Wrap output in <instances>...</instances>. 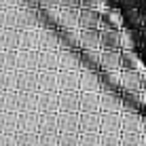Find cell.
Masks as SVG:
<instances>
[{
    "instance_id": "6da1fadb",
    "label": "cell",
    "mask_w": 146,
    "mask_h": 146,
    "mask_svg": "<svg viewBox=\"0 0 146 146\" xmlns=\"http://www.w3.org/2000/svg\"><path fill=\"white\" fill-rule=\"evenodd\" d=\"M87 64L83 62V55L72 51L68 47L57 49V70H72V72H80Z\"/></svg>"
},
{
    "instance_id": "7a4b0ae2",
    "label": "cell",
    "mask_w": 146,
    "mask_h": 146,
    "mask_svg": "<svg viewBox=\"0 0 146 146\" xmlns=\"http://www.w3.org/2000/svg\"><path fill=\"white\" fill-rule=\"evenodd\" d=\"M57 91H80V72L57 70Z\"/></svg>"
},
{
    "instance_id": "3957f363",
    "label": "cell",
    "mask_w": 146,
    "mask_h": 146,
    "mask_svg": "<svg viewBox=\"0 0 146 146\" xmlns=\"http://www.w3.org/2000/svg\"><path fill=\"white\" fill-rule=\"evenodd\" d=\"M59 133H80V112H57Z\"/></svg>"
},
{
    "instance_id": "277c9868",
    "label": "cell",
    "mask_w": 146,
    "mask_h": 146,
    "mask_svg": "<svg viewBox=\"0 0 146 146\" xmlns=\"http://www.w3.org/2000/svg\"><path fill=\"white\" fill-rule=\"evenodd\" d=\"M80 91L102 93V80H100L98 72H93V68H89V66H85L80 70Z\"/></svg>"
},
{
    "instance_id": "5b68a950",
    "label": "cell",
    "mask_w": 146,
    "mask_h": 146,
    "mask_svg": "<svg viewBox=\"0 0 146 146\" xmlns=\"http://www.w3.org/2000/svg\"><path fill=\"white\" fill-rule=\"evenodd\" d=\"M17 91H38V70H17Z\"/></svg>"
},
{
    "instance_id": "8992f818",
    "label": "cell",
    "mask_w": 146,
    "mask_h": 146,
    "mask_svg": "<svg viewBox=\"0 0 146 146\" xmlns=\"http://www.w3.org/2000/svg\"><path fill=\"white\" fill-rule=\"evenodd\" d=\"M59 112H80V91H57Z\"/></svg>"
},
{
    "instance_id": "52a82bcc",
    "label": "cell",
    "mask_w": 146,
    "mask_h": 146,
    "mask_svg": "<svg viewBox=\"0 0 146 146\" xmlns=\"http://www.w3.org/2000/svg\"><path fill=\"white\" fill-rule=\"evenodd\" d=\"M62 47V40L49 30H38L36 34V51H57Z\"/></svg>"
},
{
    "instance_id": "ba28073f",
    "label": "cell",
    "mask_w": 146,
    "mask_h": 146,
    "mask_svg": "<svg viewBox=\"0 0 146 146\" xmlns=\"http://www.w3.org/2000/svg\"><path fill=\"white\" fill-rule=\"evenodd\" d=\"M38 135H59L57 112H40V119H38Z\"/></svg>"
},
{
    "instance_id": "9c48e42d",
    "label": "cell",
    "mask_w": 146,
    "mask_h": 146,
    "mask_svg": "<svg viewBox=\"0 0 146 146\" xmlns=\"http://www.w3.org/2000/svg\"><path fill=\"white\" fill-rule=\"evenodd\" d=\"M38 112H59V93L38 91Z\"/></svg>"
},
{
    "instance_id": "30bf717a",
    "label": "cell",
    "mask_w": 146,
    "mask_h": 146,
    "mask_svg": "<svg viewBox=\"0 0 146 146\" xmlns=\"http://www.w3.org/2000/svg\"><path fill=\"white\" fill-rule=\"evenodd\" d=\"M17 70H38V51L36 49H19Z\"/></svg>"
},
{
    "instance_id": "8fae6325",
    "label": "cell",
    "mask_w": 146,
    "mask_h": 146,
    "mask_svg": "<svg viewBox=\"0 0 146 146\" xmlns=\"http://www.w3.org/2000/svg\"><path fill=\"white\" fill-rule=\"evenodd\" d=\"M38 110H30V112H19L17 119V131H36L38 133Z\"/></svg>"
},
{
    "instance_id": "7c38bea8",
    "label": "cell",
    "mask_w": 146,
    "mask_h": 146,
    "mask_svg": "<svg viewBox=\"0 0 146 146\" xmlns=\"http://www.w3.org/2000/svg\"><path fill=\"white\" fill-rule=\"evenodd\" d=\"M38 110V91H17V112Z\"/></svg>"
},
{
    "instance_id": "4fadbf2b",
    "label": "cell",
    "mask_w": 146,
    "mask_h": 146,
    "mask_svg": "<svg viewBox=\"0 0 146 146\" xmlns=\"http://www.w3.org/2000/svg\"><path fill=\"white\" fill-rule=\"evenodd\" d=\"M38 91H57L55 70H38Z\"/></svg>"
},
{
    "instance_id": "5bb4252c",
    "label": "cell",
    "mask_w": 146,
    "mask_h": 146,
    "mask_svg": "<svg viewBox=\"0 0 146 146\" xmlns=\"http://www.w3.org/2000/svg\"><path fill=\"white\" fill-rule=\"evenodd\" d=\"M80 112H100V93L80 91Z\"/></svg>"
},
{
    "instance_id": "9a60e30c",
    "label": "cell",
    "mask_w": 146,
    "mask_h": 146,
    "mask_svg": "<svg viewBox=\"0 0 146 146\" xmlns=\"http://www.w3.org/2000/svg\"><path fill=\"white\" fill-rule=\"evenodd\" d=\"M100 112H80V131H100Z\"/></svg>"
},
{
    "instance_id": "2e32d148",
    "label": "cell",
    "mask_w": 146,
    "mask_h": 146,
    "mask_svg": "<svg viewBox=\"0 0 146 146\" xmlns=\"http://www.w3.org/2000/svg\"><path fill=\"white\" fill-rule=\"evenodd\" d=\"M17 119H19V112H0V131L17 133Z\"/></svg>"
},
{
    "instance_id": "e0dca14e",
    "label": "cell",
    "mask_w": 146,
    "mask_h": 146,
    "mask_svg": "<svg viewBox=\"0 0 146 146\" xmlns=\"http://www.w3.org/2000/svg\"><path fill=\"white\" fill-rule=\"evenodd\" d=\"M38 70L57 72V51H38Z\"/></svg>"
},
{
    "instance_id": "ac0fdd59",
    "label": "cell",
    "mask_w": 146,
    "mask_h": 146,
    "mask_svg": "<svg viewBox=\"0 0 146 146\" xmlns=\"http://www.w3.org/2000/svg\"><path fill=\"white\" fill-rule=\"evenodd\" d=\"M100 42H102V36H100L95 30H85V32H80V44H83L87 51H93L95 47H100Z\"/></svg>"
},
{
    "instance_id": "d6986e66",
    "label": "cell",
    "mask_w": 146,
    "mask_h": 146,
    "mask_svg": "<svg viewBox=\"0 0 146 146\" xmlns=\"http://www.w3.org/2000/svg\"><path fill=\"white\" fill-rule=\"evenodd\" d=\"M117 108H119V100L114 93H108V91L100 93V110L102 112H117Z\"/></svg>"
},
{
    "instance_id": "ffe728a7",
    "label": "cell",
    "mask_w": 146,
    "mask_h": 146,
    "mask_svg": "<svg viewBox=\"0 0 146 146\" xmlns=\"http://www.w3.org/2000/svg\"><path fill=\"white\" fill-rule=\"evenodd\" d=\"M0 112H17V91H2Z\"/></svg>"
},
{
    "instance_id": "44dd1931",
    "label": "cell",
    "mask_w": 146,
    "mask_h": 146,
    "mask_svg": "<svg viewBox=\"0 0 146 146\" xmlns=\"http://www.w3.org/2000/svg\"><path fill=\"white\" fill-rule=\"evenodd\" d=\"M100 119H102V123H100V131H102V133L117 131L119 119H117V114H114V112H102V114H100Z\"/></svg>"
},
{
    "instance_id": "7402d4cb",
    "label": "cell",
    "mask_w": 146,
    "mask_h": 146,
    "mask_svg": "<svg viewBox=\"0 0 146 146\" xmlns=\"http://www.w3.org/2000/svg\"><path fill=\"white\" fill-rule=\"evenodd\" d=\"M17 47H19V36H15V32L0 34V49L2 51H15Z\"/></svg>"
},
{
    "instance_id": "603a6c76",
    "label": "cell",
    "mask_w": 146,
    "mask_h": 146,
    "mask_svg": "<svg viewBox=\"0 0 146 146\" xmlns=\"http://www.w3.org/2000/svg\"><path fill=\"white\" fill-rule=\"evenodd\" d=\"M78 146H102V135L100 131H80Z\"/></svg>"
},
{
    "instance_id": "cb8c5ba5",
    "label": "cell",
    "mask_w": 146,
    "mask_h": 146,
    "mask_svg": "<svg viewBox=\"0 0 146 146\" xmlns=\"http://www.w3.org/2000/svg\"><path fill=\"white\" fill-rule=\"evenodd\" d=\"M17 146H38L36 131H17Z\"/></svg>"
},
{
    "instance_id": "d4e9b609",
    "label": "cell",
    "mask_w": 146,
    "mask_h": 146,
    "mask_svg": "<svg viewBox=\"0 0 146 146\" xmlns=\"http://www.w3.org/2000/svg\"><path fill=\"white\" fill-rule=\"evenodd\" d=\"M2 70H17V53L2 51Z\"/></svg>"
},
{
    "instance_id": "484cf974",
    "label": "cell",
    "mask_w": 146,
    "mask_h": 146,
    "mask_svg": "<svg viewBox=\"0 0 146 146\" xmlns=\"http://www.w3.org/2000/svg\"><path fill=\"white\" fill-rule=\"evenodd\" d=\"M80 133H59L57 146H78Z\"/></svg>"
},
{
    "instance_id": "4316f807",
    "label": "cell",
    "mask_w": 146,
    "mask_h": 146,
    "mask_svg": "<svg viewBox=\"0 0 146 146\" xmlns=\"http://www.w3.org/2000/svg\"><path fill=\"white\" fill-rule=\"evenodd\" d=\"M83 23H85V28H89V30H95L98 28V17H95L93 13H83Z\"/></svg>"
},
{
    "instance_id": "83f0119b",
    "label": "cell",
    "mask_w": 146,
    "mask_h": 146,
    "mask_svg": "<svg viewBox=\"0 0 146 146\" xmlns=\"http://www.w3.org/2000/svg\"><path fill=\"white\" fill-rule=\"evenodd\" d=\"M102 146H119V140H117V131L102 133Z\"/></svg>"
},
{
    "instance_id": "f1b7e54d",
    "label": "cell",
    "mask_w": 146,
    "mask_h": 146,
    "mask_svg": "<svg viewBox=\"0 0 146 146\" xmlns=\"http://www.w3.org/2000/svg\"><path fill=\"white\" fill-rule=\"evenodd\" d=\"M59 135H38V146H57Z\"/></svg>"
},
{
    "instance_id": "f546056e",
    "label": "cell",
    "mask_w": 146,
    "mask_h": 146,
    "mask_svg": "<svg viewBox=\"0 0 146 146\" xmlns=\"http://www.w3.org/2000/svg\"><path fill=\"white\" fill-rule=\"evenodd\" d=\"M102 64H104V66H110V64L117 66V64H119V55L117 53H104L102 55Z\"/></svg>"
},
{
    "instance_id": "4dcf8cb0",
    "label": "cell",
    "mask_w": 146,
    "mask_h": 146,
    "mask_svg": "<svg viewBox=\"0 0 146 146\" xmlns=\"http://www.w3.org/2000/svg\"><path fill=\"white\" fill-rule=\"evenodd\" d=\"M102 42L108 44V47H117V34H114V32H104Z\"/></svg>"
},
{
    "instance_id": "1f68e13d",
    "label": "cell",
    "mask_w": 146,
    "mask_h": 146,
    "mask_svg": "<svg viewBox=\"0 0 146 146\" xmlns=\"http://www.w3.org/2000/svg\"><path fill=\"white\" fill-rule=\"evenodd\" d=\"M2 80H4V72L0 70V91H2Z\"/></svg>"
},
{
    "instance_id": "d6a6232c",
    "label": "cell",
    "mask_w": 146,
    "mask_h": 146,
    "mask_svg": "<svg viewBox=\"0 0 146 146\" xmlns=\"http://www.w3.org/2000/svg\"><path fill=\"white\" fill-rule=\"evenodd\" d=\"M0 70H2V49H0Z\"/></svg>"
},
{
    "instance_id": "836d02e7",
    "label": "cell",
    "mask_w": 146,
    "mask_h": 146,
    "mask_svg": "<svg viewBox=\"0 0 146 146\" xmlns=\"http://www.w3.org/2000/svg\"><path fill=\"white\" fill-rule=\"evenodd\" d=\"M0 100H2V91H0Z\"/></svg>"
}]
</instances>
